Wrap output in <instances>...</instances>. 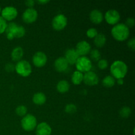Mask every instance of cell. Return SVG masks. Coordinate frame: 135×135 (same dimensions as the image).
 I'll return each instance as SVG.
<instances>
[{"label": "cell", "mask_w": 135, "mask_h": 135, "mask_svg": "<svg viewBox=\"0 0 135 135\" xmlns=\"http://www.w3.org/2000/svg\"><path fill=\"white\" fill-rule=\"evenodd\" d=\"M75 65L77 71L81 73H86L92 69V61L86 56H80L75 63Z\"/></svg>", "instance_id": "8992f818"}, {"label": "cell", "mask_w": 135, "mask_h": 135, "mask_svg": "<svg viewBox=\"0 0 135 135\" xmlns=\"http://www.w3.org/2000/svg\"><path fill=\"white\" fill-rule=\"evenodd\" d=\"M38 12L34 8H28L23 12L22 20L26 23H32L38 18Z\"/></svg>", "instance_id": "9c48e42d"}, {"label": "cell", "mask_w": 135, "mask_h": 135, "mask_svg": "<svg viewBox=\"0 0 135 135\" xmlns=\"http://www.w3.org/2000/svg\"><path fill=\"white\" fill-rule=\"evenodd\" d=\"M1 7H0V13H1Z\"/></svg>", "instance_id": "8d00e7d4"}, {"label": "cell", "mask_w": 135, "mask_h": 135, "mask_svg": "<svg viewBox=\"0 0 135 135\" xmlns=\"http://www.w3.org/2000/svg\"><path fill=\"white\" fill-rule=\"evenodd\" d=\"M127 45H128V47H129L131 50H132L134 51V50H135V38H134V37L131 38V39L128 41Z\"/></svg>", "instance_id": "1f68e13d"}, {"label": "cell", "mask_w": 135, "mask_h": 135, "mask_svg": "<svg viewBox=\"0 0 135 135\" xmlns=\"http://www.w3.org/2000/svg\"><path fill=\"white\" fill-rule=\"evenodd\" d=\"M1 17L4 18L5 21H12L17 17L18 15V11L15 7L13 6H7L4 7L1 10Z\"/></svg>", "instance_id": "ba28073f"}, {"label": "cell", "mask_w": 135, "mask_h": 135, "mask_svg": "<svg viewBox=\"0 0 135 135\" xmlns=\"http://www.w3.org/2000/svg\"><path fill=\"white\" fill-rule=\"evenodd\" d=\"M79 57L80 56L76 52L75 49L70 48L65 51L64 57L67 61V63H69V65H74L75 64Z\"/></svg>", "instance_id": "5bb4252c"}, {"label": "cell", "mask_w": 135, "mask_h": 135, "mask_svg": "<svg viewBox=\"0 0 135 135\" xmlns=\"http://www.w3.org/2000/svg\"><path fill=\"white\" fill-rule=\"evenodd\" d=\"M52 129L49 124L40 123L36 127V135H51Z\"/></svg>", "instance_id": "9a60e30c"}, {"label": "cell", "mask_w": 135, "mask_h": 135, "mask_svg": "<svg viewBox=\"0 0 135 135\" xmlns=\"http://www.w3.org/2000/svg\"><path fill=\"white\" fill-rule=\"evenodd\" d=\"M131 109L129 107L123 106L119 110V115L123 118H127L131 114Z\"/></svg>", "instance_id": "cb8c5ba5"}, {"label": "cell", "mask_w": 135, "mask_h": 135, "mask_svg": "<svg viewBox=\"0 0 135 135\" xmlns=\"http://www.w3.org/2000/svg\"><path fill=\"white\" fill-rule=\"evenodd\" d=\"M135 24V21L133 18L132 17H129L126 20V23H125V25L127 26L128 28H132L134 26Z\"/></svg>", "instance_id": "4dcf8cb0"}, {"label": "cell", "mask_w": 135, "mask_h": 135, "mask_svg": "<svg viewBox=\"0 0 135 135\" xmlns=\"http://www.w3.org/2000/svg\"><path fill=\"white\" fill-rule=\"evenodd\" d=\"M94 44L98 47H102L106 43V37L103 33H98L94 40Z\"/></svg>", "instance_id": "44dd1931"}, {"label": "cell", "mask_w": 135, "mask_h": 135, "mask_svg": "<svg viewBox=\"0 0 135 135\" xmlns=\"http://www.w3.org/2000/svg\"><path fill=\"white\" fill-rule=\"evenodd\" d=\"M117 84H119V85H122V84H123V83H124L123 79H117Z\"/></svg>", "instance_id": "d590c367"}, {"label": "cell", "mask_w": 135, "mask_h": 135, "mask_svg": "<svg viewBox=\"0 0 135 135\" xmlns=\"http://www.w3.org/2000/svg\"><path fill=\"white\" fill-rule=\"evenodd\" d=\"M37 126V119L32 114H26L21 120V127L26 131H32Z\"/></svg>", "instance_id": "5b68a950"}, {"label": "cell", "mask_w": 135, "mask_h": 135, "mask_svg": "<svg viewBox=\"0 0 135 135\" xmlns=\"http://www.w3.org/2000/svg\"><path fill=\"white\" fill-rule=\"evenodd\" d=\"M83 82L86 85L95 86L98 83L99 77L96 73L90 71L83 75Z\"/></svg>", "instance_id": "7c38bea8"}, {"label": "cell", "mask_w": 135, "mask_h": 135, "mask_svg": "<svg viewBox=\"0 0 135 135\" xmlns=\"http://www.w3.org/2000/svg\"><path fill=\"white\" fill-rule=\"evenodd\" d=\"M23 55L24 51L22 47L20 46H17V47H15L11 51L12 60L14 61H19L23 57Z\"/></svg>", "instance_id": "ac0fdd59"}, {"label": "cell", "mask_w": 135, "mask_h": 135, "mask_svg": "<svg viewBox=\"0 0 135 135\" xmlns=\"http://www.w3.org/2000/svg\"><path fill=\"white\" fill-rule=\"evenodd\" d=\"M76 105H75L74 104H69L67 105H66L65 108V111L67 113H70V114H72V113H75L76 112Z\"/></svg>", "instance_id": "4316f807"}, {"label": "cell", "mask_w": 135, "mask_h": 135, "mask_svg": "<svg viewBox=\"0 0 135 135\" xmlns=\"http://www.w3.org/2000/svg\"><path fill=\"white\" fill-rule=\"evenodd\" d=\"M15 70L19 75L26 77L31 74L32 67L30 63L27 61L21 60L15 65Z\"/></svg>", "instance_id": "277c9868"}, {"label": "cell", "mask_w": 135, "mask_h": 135, "mask_svg": "<svg viewBox=\"0 0 135 135\" xmlns=\"http://www.w3.org/2000/svg\"><path fill=\"white\" fill-rule=\"evenodd\" d=\"M112 35L118 41H124L127 39L130 34L129 28L124 23H117L112 28Z\"/></svg>", "instance_id": "3957f363"}, {"label": "cell", "mask_w": 135, "mask_h": 135, "mask_svg": "<svg viewBox=\"0 0 135 135\" xmlns=\"http://www.w3.org/2000/svg\"><path fill=\"white\" fill-rule=\"evenodd\" d=\"M57 90L60 93H65L68 92L70 88V84L68 81L65 80H61L58 82L57 84Z\"/></svg>", "instance_id": "ffe728a7"}, {"label": "cell", "mask_w": 135, "mask_h": 135, "mask_svg": "<svg viewBox=\"0 0 135 135\" xmlns=\"http://www.w3.org/2000/svg\"><path fill=\"white\" fill-rule=\"evenodd\" d=\"M115 79L113 76H112V75H108L103 79L102 84L104 86L111 88L115 85Z\"/></svg>", "instance_id": "603a6c76"}, {"label": "cell", "mask_w": 135, "mask_h": 135, "mask_svg": "<svg viewBox=\"0 0 135 135\" xmlns=\"http://www.w3.org/2000/svg\"><path fill=\"white\" fill-rule=\"evenodd\" d=\"M83 73L79 71H76L72 74L71 76V80L72 83L75 85H79L83 81Z\"/></svg>", "instance_id": "7402d4cb"}, {"label": "cell", "mask_w": 135, "mask_h": 135, "mask_svg": "<svg viewBox=\"0 0 135 135\" xmlns=\"http://www.w3.org/2000/svg\"><path fill=\"white\" fill-rule=\"evenodd\" d=\"M98 67L100 69L104 70L108 67V62L105 59H100L98 63Z\"/></svg>", "instance_id": "f1b7e54d"}, {"label": "cell", "mask_w": 135, "mask_h": 135, "mask_svg": "<svg viewBox=\"0 0 135 135\" xmlns=\"http://www.w3.org/2000/svg\"><path fill=\"white\" fill-rule=\"evenodd\" d=\"M25 3L26 6L28 7V8H33L35 1L34 0H26L25 1Z\"/></svg>", "instance_id": "836d02e7"}, {"label": "cell", "mask_w": 135, "mask_h": 135, "mask_svg": "<svg viewBox=\"0 0 135 135\" xmlns=\"http://www.w3.org/2000/svg\"><path fill=\"white\" fill-rule=\"evenodd\" d=\"M90 19L93 23L100 24L104 19L103 13L98 9H93L90 13Z\"/></svg>", "instance_id": "e0dca14e"}, {"label": "cell", "mask_w": 135, "mask_h": 135, "mask_svg": "<svg viewBox=\"0 0 135 135\" xmlns=\"http://www.w3.org/2000/svg\"><path fill=\"white\" fill-rule=\"evenodd\" d=\"M54 67L58 72H65L69 68V63L63 57H59L55 59L54 62Z\"/></svg>", "instance_id": "2e32d148"}, {"label": "cell", "mask_w": 135, "mask_h": 135, "mask_svg": "<svg viewBox=\"0 0 135 135\" xmlns=\"http://www.w3.org/2000/svg\"><path fill=\"white\" fill-rule=\"evenodd\" d=\"M105 21L109 25H115L118 23L119 21L120 14L116 9H109L105 13V16H104Z\"/></svg>", "instance_id": "30bf717a"}, {"label": "cell", "mask_w": 135, "mask_h": 135, "mask_svg": "<svg viewBox=\"0 0 135 135\" xmlns=\"http://www.w3.org/2000/svg\"><path fill=\"white\" fill-rule=\"evenodd\" d=\"M32 102L34 104L38 105H43L46 102V96L43 92H36L32 97Z\"/></svg>", "instance_id": "d6986e66"}, {"label": "cell", "mask_w": 135, "mask_h": 135, "mask_svg": "<svg viewBox=\"0 0 135 135\" xmlns=\"http://www.w3.org/2000/svg\"><path fill=\"white\" fill-rule=\"evenodd\" d=\"M7 25V21L3 17L0 16V34H2V33H3L5 31Z\"/></svg>", "instance_id": "f546056e"}, {"label": "cell", "mask_w": 135, "mask_h": 135, "mask_svg": "<svg viewBox=\"0 0 135 135\" xmlns=\"http://www.w3.org/2000/svg\"><path fill=\"white\" fill-rule=\"evenodd\" d=\"M15 112L17 115L23 117L24 116H25L26 115V113H27V108L25 105H20L17 107V108L15 109Z\"/></svg>", "instance_id": "484cf974"}, {"label": "cell", "mask_w": 135, "mask_h": 135, "mask_svg": "<svg viewBox=\"0 0 135 135\" xmlns=\"http://www.w3.org/2000/svg\"><path fill=\"white\" fill-rule=\"evenodd\" d=\"M90 55L91 59L94 61H98L101 59V54L97 49H94V50H91L90 51Z\"/></svg>", "instance_id": "d4e9b609"}, {"label": "cell", "mask_w": 135, "mask_h": 135, "mask_svg": "<svg viewBox=\"0 0 135 135\" xmlns=\"http://www.w3.org/2000/svg\"><path fill=\"white\" fill-rule=\"evenodd\" d=\"M75 50L78 53L79 56H85L91 51V46L86 40H82L78 42Z\"/></svg>", "instance_id": "4fadbf2b"}, {"label": "cell", "mask_w": 135, "mask_h": 135, "mask_svg": "<svg viewBox=\"0 0 135 135\" xmlns=\"http://www.w3.org/2000/svg\"><path fill=\"white\" fill-rule=\"evenodd\" d=\"M47 57L43 51H37L32 57V63L36 67H42L46 64Z\"/></svg>", "instance_id": "8fae6325"}, {"label": "cell", "mask_w": 135, "mask_h": 135, "mask_svg": "<svg viewBox=\"0 0 135 135\" xmlns=\"http://www.w3.org/2000/svg\"><path fill=\"white\" fill-rule=\"evenodd\" d=\"M5 32L7 39L12 40L14 38H20L23 37L26 33V30L22 25H17L14 22H10L7 25Z\"/></svg>", "instance_id": "6da1fadb"}, {"label": "cell", "mask_w": 135, "mask_h": 135, "mask_svg": "<svg viewBox=\"0 0 135 135\" xmlns=\"http://www.w3.org/2000/svg\"><path fill=\"white\" fill-rule=\"evenodd\" d=\"M5 71L7 72H13L15 70V65L12 63H7L5 66Z\"/></svg>", "instance_id": "d6a6232c"}, {"label": "cell", "mask_w": 135, "mask_h": 135, "mask_svg": "<svg viewBox=\"0 0 135 135\" xmlns=\"http://www.w3.org/2000/svg\"><path fill=\"white\" fill-rule=\"evenodd\" d=\"M98 34V32L94 28H90L86 31V35L90 38H94Z\"/></svg>", "instance_id": "83f0119b"}, {"label": "cell", "mask_w": 135, "mask_h": 135, "mask_svg": "<svg viewBox=\"0 0 135 135\" xmlns=\"http://www.w3.org/2000/svg\"><path fill=\"white\" fill-rule=\"evenodd\" d=\"M67 25V18L63 14H57L54 17L51 21L52 27L55 30H61Z\"/></svg>", "instance_id": "52a82bcc"}, {"label": "cell", "mask_w": 135, "mask_h": 135, "mask_svg": "<svg viewBox=\"0 0 135 135\" xmlns=\"http://www.w3.org/2000/svg\"><path fill=\"white\" fill-rule=\"evenodd\" d=\"M37 2L39 4H41V5H44V4L50 2V1L49 0H38V1H37Z\"/></svg>", "instance_id": "e575fe53"}, {"label": "cell", "mask_w": 135, "mask_h": 135, "mask_svg": "<svg viewBox=\"0 0 135 135\" xmlns=\"http://www.w3.org/2000/svg\"><path fill=\"white\" fill-rule=\"evenodd\" d=\"M110 71L112 76L115 79H123L127 73L128 67L124 61L117 60L115 61L111 65Z\"/></svg>", "instance_id": "7a4b0ae2"}]
</instances>
